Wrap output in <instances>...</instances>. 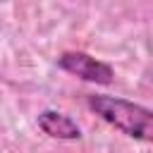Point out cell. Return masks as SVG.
I'll list each match as a JSON object with an SVG mask.
<instances>
[{
  "label": "cell",
  "mask_w": 153,
  "mask_h": 153,
  "mask_svg": "<svg viewBox=\"0 0 153 153\" xmlns=\"http://www.w3.org/2000/svg\"><path fill=\"white\" fill-rule=\"evenodd\" d=\"M86 105L93 115H98L105 124L117 129L120 134L153 143V110L134 103L122 96H108V93H88Z\"/></svg>",
  "instance_id": "cell-1"
},
{
  "label": "cell",
  "mask_w": 153,
  "mask_h": 153,
  "mask_svg": "<svg viewBox=\"0 0 153 153\" xmlns=\"http://www.w3.org/2000/svg\"><path fill=\"white\" fill-rule=\"evenodd\" d=\"M36 127L45 136L57 139V141H79L84 136L81 134V127L76 124V120H72L69 115H65L60 110H53V108H45V110L38 112Z\"/></svg>",
  "instance_id": "cell-3"
},
{
  "label": "cell",
  "mask_w": 153,
  "mask_h": 153,
  "mask_svg": "<svg viewBox=\"0 0 153 153\" xmlns=\"http://www.w3.org/2000/svg\"><path fill=\"white\" fill-rule=\"evenodd\" d=\"M55 65L62 72H67V74H72L81 81L96 84V86H110L115 81L112 65H108V62H103V60H98V57H93L91 53H84V50H65V53L57 55Z\"/></svg>",
  "instance_id": "cell-2"
}]
</instances>
